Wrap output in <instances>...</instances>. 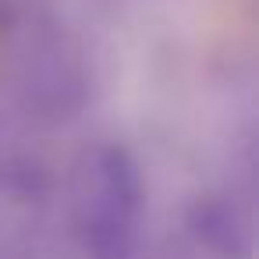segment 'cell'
<instances>
[{"instance_id": "cell-1", "label": "cell", "mask_w": 259, "mask_h": 259, "mask_svg": "<svg viewBox=\"0 0 259 259\" xmlns=\"http://www.w3.org/2000/svg\"><path fill=\"white\" fill-rule=\"evenodd\" d=\"M71 231L85 259H142L146 178L117 142L82 153L71 185Z\"/></svg>"}, {"instance_id": "cell-2", "label": "cell", "mask_w": 259, "mask_h": 259, "mask_svg": "<svg viewBox=\"0 0 259 259\" xmlns=\"http://www.w3.org/2000/svg\"><path fill=\"white\" fill-rule=\"evenodd\" d=\"M11 85L18 107L43 128L71 124L93 103L96 71L85 43L57 18H29L15 39Z\"/></svg>"}, {"instance_id": "cell-3", "label": "cell", "mask_w": 259, "mask_h": 259, "mask_svg": "<svg viewBox=\"0 0 259 259\" xmlns=\"http://www.w3.org/2000/svg\"><path fill=\"white\" fill-rule=\"evenodd\" d=\"M50 213V174L22 153H0V259H36Z\"/></svg>"}, {"instance_id": "cell-4", "label": "cell", "mask_w": 259, "mask_h": 259, "mask_svg": "<svg viewBox=\"0 0 259 259\" xmlns=\"http://www.w3.org/2000/svg\"><path fill=\"white\" fill-rule=\"evenodd\" d=\"M252 206L231 188L199 195L185 213L181 252L188 259H252Z\"/></svg>"}]
</instances>
